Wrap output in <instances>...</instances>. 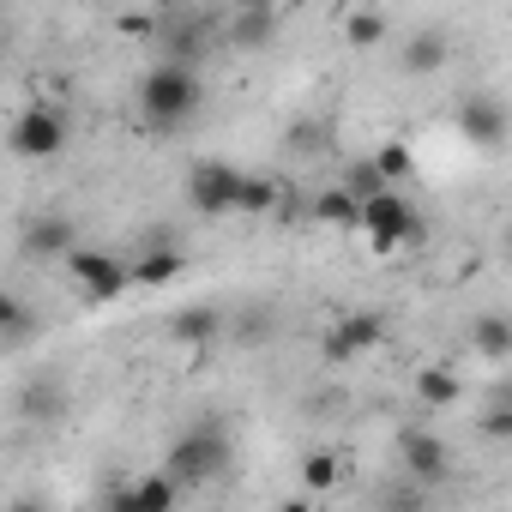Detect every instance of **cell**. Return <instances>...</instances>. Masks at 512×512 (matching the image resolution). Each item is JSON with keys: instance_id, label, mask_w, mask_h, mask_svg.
<instances>
[{"instance_id": "obj_27", "label": "cell", "mask_w": 512, "mask_h": 512, "mask_svg": "<svg viewBox=\"0 0 512 512\" xmlns=\"http://www.w3.org/2000/svg\"><path fill=\"white\" fill-rule=\"evenodd\" d=\"M151 31H157V19H151V13H145V19H139V13H127V19H121V37H151Z\"/></svg>"}, {"instance_id": "obj_17", "label": "cell", "mask_w": 512, "mask_h": 512, "mask_svg": "<svg viewBox=\"0 0 512 512\" xmlns=\"http://www.w3.org/2000/svg\"><path fill=\"white\" fill-rule=\"evenodd\" d=\"M223 332V314L217 308H181L175 320H169V338L175 344H211Z\"/></svg>"}, {"instance_id": "obj_26", "label": "cell", "mask_w": 512, "mask_h": 512, "mask_svg": "<svg viewBox=\"0 0 512 512\" xmlns=\"http://www.w3.org/2000/svg\"><path fill=\"white\" fill-rule=\"evenodd\" d=\"M0 320H7V344H19V338H25V326H31V320H25V302H19V296H7V308H0Z\"/></svg>"}, {"instance_id": "obj_1", "label": "cell", "mask_w": 512, "mask_h": 512, "mask_svg": "<svg viewBox=\"0 0 512 512\" xmlns=\"http://www.w3.org/2000/svg\"><path fill=\"white\" fill-rule=\"evenodd\" d=\"M139 109H145L151 133H175L181 121H193V115L205 109V79H199V67H187V61L151 67V73L139 79Z\"/></svg>"}, {"instance_id": "obj_3", "label": "cell", "mask_w": 512, "mask_h": 512, "mask_svg": "<svg viewBox=\"0 0 512 512\" xmlns=\"http://www.w3.org/2000/svg\"><path fill=\"white\" fill-rule=\"evenodd\" d=\"M362 235H368V247H374V253H398V247L422 241L428 229H422V211H416L404 193L380 187V193H368V199H362Z\"/></svg>"}, {"instance_id": "obj_7", "label": "cell", "mask_w": 512, "mask_h": 512, "mask_svg": "<svg viewBox=\"0 0 512 512\" xmlns=\"http://www.w3.org/2000/svg\"><path fill=\"white\" fill-rule=\"evenodd\" d=\"M13 151H19L25 163H49V157H61V151H67V115L49 109V103L25 109V115L13 121Z\"/></svg>"}, {"instance_id": "obj_19", "label": "cell", "mask_w": 512, "mask_h": 512, "mask_svg": "<svg viewBox=\"0 0 512 512\" xmlns=\"http://www.w3.org/2000/svg\"><path fill=\"white\" fill-rule=\"evenodd\" d=\"M278 199H284V193H278V181H272V175H241L235 211H241V217H272V211H278Z\"/></svg>"}, {"instance_id": "obj_2", "label": "cell", "mask_w": 512, "mask_h": 512, "mask_svg": "<svg viewBox=\"0 0 512 512\" xmlns=\"http://www.w3.org/2000/svg\"><path fill=\"white\" fill-rule=\"evenodd\" d=\"M229 464H235V446H229V428H223L217 416L193 422V428L175 434V446L163 452V470H169L181 488H211Z\"/></svg>"}, {"instance_id": "obj_10", "label": "cell", "mask_w": 512, "mask_h": 512, "mask_svg": "<svg viewBox=\"0 0 512 512\" xmlns=\"http://www.w3.org/2000/svg\"><path fill=\"white\" fill-rule=\"evenodd\" d=\"M181 494H187V488H181L169 470H151V476H139V482H127V488H115V494H109V512H169Z\"/></svg>"}, {"instance_id": "obj_11", "label": "cell", "mask_w": 512, "mask_h": 512, "mask_svg": "<svg viewBox=\"0 0 512 512\" xmlns=\"http://www.w3.org/2000/svg\"><path fill=\"white\" fill-rule=\"evenodd\" d=\"M446 61H452V37H446L440 25L410 31V43H404V73H410V79H434Z\"/></svg>"}, {"instance_id": "obj_21", "label": "cell", "mask_w": 512, "mask_h": 512, "mask_svg": "<svg viewBox=\"0 0 512 512\" xmlns=\"http://www.w3.org/2000/svg\"><path fill=\"white\" fill-rule=\"evenodd\" d=\"M338 476H344V458H338V452H308V458H302V488H308V494H332Z\"/></svg>"}, {"instance_id": "obj_14", "label": "cell", "mask_w": 512, "mask_h": 512, "mask_svg": "<svg viewBox=\"0 0 512 512\" xmlns=\"http://www.w3.org/2000/svg\"><path fill=\"white\" fill-rule=\"evenodd\" d=\"M73 247H79V235H73L67 217H37L25 229V253H31V260H67Z\"/></svg>"}, {"instance_id": "obj_18", "label": "cell", "mask_w": 512, "mask_h": 512, "mask_svg": "<svg viewBox=\"0 0 512 512\" xmlns=\"http://www.w3.org/2000/svg\"><path fill=\"white\" fill-rule=\"evenodd\" d=\"M416 398H422L428 410H452V404L464 398V380H458L452 368H422V374H416Z\"/></svg>"}, {"instance_id": "obj_4", "label": "cell", "mask_w": 512, "mask_h": 512, "mask_svg": "<svg viewBox=\"0 0 512 512\" xmlns=\"http://www.w3.org/2000/svg\"><path fill=\"white\" fill-rule=\"evenodd\" d=\"M67 278L79 284L85 302H115L133 284V266L121 260V253H109V247H73L67 253Z\"/></svg>"}, {"instance_id": "obj_9", "label": "cell", "mask_w": 512, "mask_h": 512, "mask_svg": "<svg viewBox=\"0 0 512 512\" xmlns=\"http://www.w3.org/2000/svg\"><path fill=\"white\" fill-rule=\"evenodd\" d=\"M386 332H392V326H386V314L356 308V314H344V320L326 332V344H320V350H326V362H332V368H344V362H356V356L380 350V344H386Z\"/></svg>"}, {"instance_id": "obj_15", "label": "cell", "mask_w": 512, "mask_h": 512, "mask_svg": "<svg viewBox=\"0 0 512 512\" xmlns=\"http://www.w3.org/2000/svg\"><path fill=\"white\" fill-rule=\"evenodd\" d=\"M278 37V7H241L235 25H229V43L235 49H266Z\"/></svg>"}, {"instance_id": "obj_23", "label": "cell", "mask_w": 512, "mask_h": 512, "mask_svg": "<svg viewBox=\"0 0 512 512\" xmlns=\"http://www.w3.org/2000/svg\"><path fill=\"white\" fill-rule=\"evenodd\" d=\"M374 163H380V175H386V181H404V175L416 169V157H410V151H404L398 139H386V145L374 151Z\"/></svg>"}, {"instance_id": "obj_20", "label": "cell", "mask_w": 512, "mask_h": 512, "mask_svg": "<svg viewBox=\"0 0 512 512\" xmlns=\"http://www.w3.org/2000/svg\"><path fill=\"white\" fill-rule=\"evenodd\" d=\"M386 13H374V7H356V13H344V43L350 49H380L386 43Z\"/></svg>"}, {"instance_id": "obj_5", "label": "cell", "mask_w": 512, "mask_h": 512, "mask_svg": "<svg viewBox=\"0 0 512 512\" xmlns=\"http://www.w3.org/2000/svg\"><path fill=\"white\" fill-rule=\"evenodd\" d=\"M452 127H458V139L476 145V151H500V145L512 139V115H506V103H500L494 91H470V97L458 103Z\"/></svg>"}, {"instance_id": "obj_8", "label": "cell", "mask_w": 512, "mask_h": 512, "mask_svg": "<svg viewBox=\"0 0 512 512\" xmlns=\"http://www.w3.org/2000/svg\"><path fill=\"white\" fill-rule=\"evenodd\" d=\"M235 193H241V169H229L217 157H205V163L187 169V205L199 217H229L235 211Z\"/></svg>"}, {"instance_id": "obj_16", "label": "cell", "mask_w": 512, "mask_h": 512, "mask_svg": "<svg viewBox=\"0 0 512 512\" xmlns=\"http://www.w3.org/2000/svg\"><path fill=\"white\" fill-rule=\"evenodd\" d=\"M470 344H476L482 362H506L512 356V314H476Z\"/></svg>"}, {"instance_id": "obj_13", "label": "cell", "mask_w": 512, "mask_h": 512, "mask_svg": "<svg viewBox=\"0 0 512 512\" xmlns=\"http://www.w3.org/2000/svg\"><path fill=\"white\" fill-rule=\"evenodd\" d=\"M308 211H314V223H326V229L362 235V193H356V187H326Z\"/></svg>"}, {"instance_id": "obj_12", "label": "cell", "mask_w": 512, "mask_h": 512, "mask_svg": "<svg viewBox=\"0 0 512 512\" xmlns=\"http://www.w3.org/2000/svg\"><path fill=\"white\" fill-rule=\"evenodd\" d=\"M181 272H187V253H181V247H169V241L145 247L139 260H133V284H145V290H169Z\"/></svg>"}, {"instance_id": "obj_28", "label": "cell", "mask_w": 512, "mask_h": 512, "mask_svg": "<svg viewBox=\"0 0 512 512\" xmlns=\"http://www.w3.org/2000/svg\"><path fill=\"white\" fill-rule=\"evenodd\" d=\"M235 7H278L284 13V7H302V0H235Z\"/></svg>"}, {"instance_id": "obj_6", "label": "cell", "mask_w": 512, "mask_h": 512, "mask_svg": "<svg viewBox=\"0 0 512 512\" xmlns=\"http://www.w3.org/2000/svg\"><path fill=\"white\" fill-rule=\"evenodd\" d=\"M398 470L410 476V482H428V488H440L446 476H452V446L434 434V428H404L398 434Z\"/></svg>"}, {"instance_id": "obj_29", "label": "cell", "mask_w": 512, "mask_h": 512, "mask_svg": "<svg viewBox=\"0 0 512 512\" xmlns=\"http://www.w3.org/2000/svg\"><path fill=\"white\" fill-rule=\"evenodd\" d=\"M506 253H512V223H506Z\"/></svg>"}, {"instance_id": "obj_22", "label": "cell", "mask_w": 512, "mask_h": 512, "mask_svg": "<svg viewBox=\"0 0 512 512\" xmlns=\"http://www.w3.org/2000/svg\"><path fill=\"white\" fill-rule=\"evenodd\" d=\"M25 416H31V422H55V416H61V386H49V374L25 392Z\"/></svg>"}, {"instance_id": "obj_25", "label": "cell", "mask_w": 512, "mask_h": 512, "mask_svg": "<svg viewBox=\"0 0 512 512\" xmlns=\"http://www.w3.org/2000/svg\"><path fill=\"white\" fill-rule=\"evenodd\" d=\"M344 187H356V193H362V199H368V193H380V187H392V181H386V175H380V163H356V169H350V181H344Z\"/></svg>"}, {"instance_id": "obj_24", "label": "cell", "mask_w": 512, "mask_h": 512, "mask_svg": "<svg viewBox=\"0 0 512 512\" xmlns=\"http://www.w3.org/2000/svg\"><path fill=\"white\" fill-rule=\"evenodd\" d=\"M476 428H482L488 440H512V404H488V410L476 416Z\"/></svg>"}]
</instances>
